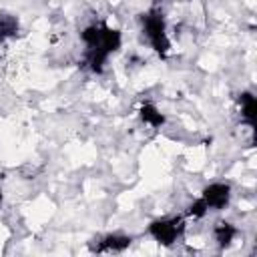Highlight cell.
Listing matches in <instances>:
<instances>
[{
  "label": "cell",
  "instance_id": "cell-5",
  "mask_svg": "<svg viewBox=\"0 0 257 257\" xmlns=\"http://www.w3.org/2000/svg\"><path fill=\"white\" fill-rule=\"evenodd\" d=\"M131 245V237L124 235H106L104 239L98 241V245L94 247L98 253H120Z\"/></svg>",
  "mask_w": 257,
  "mask_h": 257
},
{
  "label": "cell",
  "instance_id": "cell-9",
  "mask_svg": "<svg viewBox=\"0 0 257 257\" xmlns=\"http://www.w3.org/2000/svg\"><path fill=\"white\" fill-rule=\"evenodd\" d=\"M18 32V20L12 14H0V40L16 36Z\"/></svg>",
  "mask_w": 257,
  "mask_h": 257
},
{
  "label": "cell",
  "instance_id": "cell-1",
  "mask_svg": "<svg viewBox=\"0 0 257 257\" xmlns=\"http://www.w3.org/2000/svg\"><path fill=\"white\" fill-rule=\"evenodd\" d=\"M82 42L86 44V58L84 64L92 72H102V66L110 52H114L120 46V34L112 28H108L102 22L90 24L82 30Z\"/></svg>",
  "mask_w": 257,
  "mask_h": 257
},
{
  "label": "cell",
  "instance_id": "cell-6",
  "mask_svg": "<svg viewBox=\"0 0 257 257\" xmlns=\"http://www.w3.org/2000/svg\"><path fill=\"white\" fill-rule=\"evenodd\" d=\"M239 108H241V118L253 126L255 122V112H257V102H255V96L251 92H243L239 96Z\"/></svg>",
  "mask_w": 257,
  "mask_h": 257
},
{
  "label": "cell",
  "instance_id": "cell-10",
  "mask_svg": "<svg viewBox=\"0 0 257 257\" xmlns=\"http://www.w3.org/2000/svg\"><path fill=\"white\" fill-rule=\"evenodd\" d=\"M209 209H207V205L203 203V199H199V201H195L191 207H189V211H187V217L189 219H201V217H205V213H207Z\"/></svg>",
  "mask_w": 257,
  "mask_h": 257
},
{
  "label": "cell",
  "instance_id": "cell-4",
  "mask_svg": "<svg viewBox=\"0 0 257 257\" xmlns=\"http://www.w3.org/2000/svg\"><path fill=\"white\" fill-rule=\"evenodd\" d=\"M231 197V189L225 183H215L211 187H207L203 191V203L207 205V209H223L229 203Z\"/></svg>",
  "mask_w": 257,
  "mask_h": 257
},
{
  "label": "cell",
  "instance_id": "cell-11",
  "mask_svg": "<svg viewBox=\"0 0 257 257\" xmlns=\"http://www.w3.org/2000/svg\"><path fill=\"white\" fill-rule=\"evenodd\" d=\"M0 203H2V193H0Z\"/></svg>",
  "mask_w": 257,
  "mask_h": 257
},
{
  "label": "cell",
  "instance_id": "cell-3",
  "mask_svg": "<svg viewBox=\"0 0 257 257\" xmlns=\"http://www.w3.org/2000/svg\"><path fill=\"white\" fill-rule=\"evenodd\" d=\"M183 229H185V217H173V219L155 221L149 227V233L155 237V241H159L163 245H171L181 237Z\"/></svg>",
  "mask_w": 257,
  "mask_h": 257
},
{
  "label": "cell",
  "instance_id": "cell-7",
  "mask_svg": "<svg viewBox=\"0 0 257 257\" xmlns=\"http://www.w3.org/2000/svg\"><path fill=\"white\" fill-rule=\"evenodd\" d=\"M213 235H215V241H217L221 247H227V245H229V243L235 239L237 229H235L231 223L219 221V223L215 225V229H213Z\"/></svg>",
  "mask_w": 257,
  "mask_h": 257
},
{
  "label": "cell",
  "instance_id": "cell-2",
  "mask_svg": "<svg viewBox=\"0 0 257 257\" xmlns=\"http://www.w3.org/2000/svg\"><path fill=\"white\" fill-rule=\"evenodd\" d=\"M143 32H145L147 42H149L161 56H165L171 44H169V36H167L165 14H163V10H161L157 4H155L153 10L143 18Z\"/></svg>",
  "mask_w": 257,
  "mask_h": 257
},
{
  "label": "cell",
  "instance_id": "cell-8",
  "mask_svg": "<svg viewBox=\"0 0 257 257\" xmlns=\"http://www.w3.org/2000/svg\"><path fill=\"white\" fill-rule=\"evenodd\" d=\"M141 118H143L147 124H151V126H161V124L165 122V116H163L151 102H145V104L141 106Z\"/></svg>",
  "mask_w": 257,
  "mask_h": 257
}]
</instances>
